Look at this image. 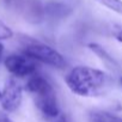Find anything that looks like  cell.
I'll use <instances>...</instances> for the list:
<instances>
[{
	"label": "cell",
	"mask_w": 122,
	"mask_h": 122,
	"mask_svg": "<svg viewBox=\"0 0 122 122\" xmlns=\"http://www.w3.org/2000/svg\"><path fill=\"white\" fill-rule=\"evenodd\" d=\"M65 83L70 91L80 97H97L109 87V76L98 68L90 66H74L65 76Z\"/></svg>",
	"instance_id": "obj_1"
},
{
	"label": "cell",
	"mask_w": 122,
	"mask_h": 122,
	"mask_svg": "<svg viewBox=\"0 0 122 122\" xmlns=\"http://www.w3.org/2000/svg\"><path fill=\"white\" fill-rule=\"evenodd\" d=\"M22 53L34 59L37 62H42L44 65H48L59 70L65 68L67 65L62 54L59 53L55 48L41 42L31 41V42L25 43L23 46Z\"/></svg>",
	"instance_id": "obj_2"
},
{
	"label": "cell",
	"mask_w": 122,
	"mask_h": 122,
	"mask_svg": "<svg viewBox=\"0 0 122 122\" xmlns=\"http://www.w3.org/2000/svg\"><path fill=\"white\" fill-rule=\"evenodd\" d=\"M4 65L6 70L18 78L30 77L36 73L37 70V61L29 57L25 54H11L6 56Z\"/></svg>",
	"instance_id": "obj_3"
},
{
	"label": "cell",
	"mask_w": 122,
	"mask_h": 122,
	"mask_svg": "<svg viewBox=\"0 0 122 122\" xmlns=\"http://www.w3.org/2000/svg\"><path fill=\"white\" fill-rule=\"evenodd\" d=\"M5 5L11 10L22 15L31 23H38L44 15V6L40 0H4Z\"/></svg>",
	"instance_id": "obj_4"
},
{
	"label": "cell",
	"mask_w": 122,
	"mask_h": 122,
	"mask_svg": "<svg viewBox=\"0 0 122 122\" xmlns=\"http://www.w3.org/2000/svg\"><path fill=\"white\" fill-rule=\"evenodd\" d=\"M22 102H23V87L17 80L10 78L9 80H6L4 90L1 92V99H0L1 108L6 112H15L16 110L19 109Z\"/></svg>",
	"instance_id": "obj_5"
},
{
	"label": "cell",
	"mask_w": 122,
	"mask_h": 122,
	"mask_svg": "<svg viewBox=\"0 0 122 122\" xmlns=\"http://www.w3.org/2000/svg\"><path fill=\"white\" fill-rule=\"evenodd\" d=\"M35 104L46 118H57L61 114L57 98L54 91L46 95L35 96Z\"/></svg>",
	"instance_id": "obj_6"
},
{
	"label": "cell",
	"mask_w": 122,
	"mask_h": 122,
	"mask_svg": "<svg viewBox=\"0 0 122 122\" xmlns=\"http://www.w3.org/2000/svg\"><path fill=\"white\" fill-rule=\"evenodd\" d=\"M26 90L29 92L34 93L35 96H41V95H46V93H49V92L54 91L51 84L49 83V80L47 78H44L42 74L37 73V72L28 78Z\"/></svg>",
	"instance_id": "obj_7"
},
{
	"label": "cell",
	"mask_w": 122,
	"mask_h": 122,
	"mask_svg": "<svg viewBox=\"0 0 122 122\" xmlns=\"http://www.w3.org/2000/svg\"><path fill=\"white\" fill-rule=\"evenodd\" d=\"M71 11V9L62 3H57V1H50L44 6V13L53 16V17H62L67 15Z\"/></svg>",
	"instance_id": "obj_8"
},
{
	"label": "cell",
	"mask_w": 122,
	"mask_h": 122,
	"mask_svg": "<svg viewBox=\"0 0 122 122\" xmlns=\"http://www.w3.org/2000/svg\"><path fill=\"white\" fill-rule=\"evenodd\" d=\"M87 48L93 53V54H96L103 62H105V64H108V65H112V66H117V64H116V61L112 59V56H110V54L102 47V46H99L98 43H89L87 44Z\"/></svg>",
	"instance_id": "obj_9"
},
{
	"label": "cell",
	"mask_w": 122,
	"mask_h": 122,
	"mask_svg": "<svg viewBox=\"0 0 122 122\" xmlns=\"http://www.w3.org/2000/svg\"><path fill=\"white\" fill-rule=\"evenodd\" d=\"M92 122H122V117L108 111H93L91 114Z\"/></svg>",
	"instance_id": "obj_10"
},
{
	"label": "cell",
	"mask_w": 122,
	"mask_h": 122,
	"mask_svg": "<svg viewBox=\"0 0 122 122\" xmlns=\"http://www.w3.org/2000/svg\"><path fill=\"white\" fill-rule=\"evenodd\" d=\"M97 1L110 11L117 15H122V0H97Z\"/></svg>",
	"instance_id": "obj_11"
},
{
	"label": "cell",
	"mask_w": 122,
	"mask_h": 122,
	"mask_svg": "<svg viewBox=\"0 0 122 122\" xmlns=\"http://www.w3.org/2000/svg\"><path fill=\"white\" fill-rule=\"evenodd\" d=\"M13 36V31L0 19V41L1 40H9Z\"/></svg>",
	"instance_id": "obj_12"
},
{
	"label": "cell",
	"mask_w": 122,
	"mask_h": 122,
	"mask_svg": "<svg viewBox=\"0 0 122 122\" xmlns=\"http://www.w3.org/2000/svg\"><path fill=\"white\" fill-rule=\"evenodd\" d=\"M111 35H112V37L117 42L122 43V24H118V23L112 24V26H111Z\"/></svg>",
	"instance_id": "obj_13"
},
{
	"label": "cell",
	"mask_w": 122,
	"mask_h": 122,
	"mask_svg": "<svg viewBox=\"0 0 122 122\" xmlns=\"http://www.w3.org/2000/svg\"><path fill=\"white\" fill-rule=\"evenodd\" d=\"M0 122H13L9 116L7 114H4V112H0Z\"/></svg>",
	"instance_id": "obj_14"
},
{
	"label": "cell",
	"mask_w": 122,
	"mask_h": 122,
	"mask_svg": "<svg viewBox=\"0 0 122 122\" xmlns=\"http://www.w3.org/2000/svg\"><path fill=\"white\" fill-rule=\"evenodd\" d=\"M55 122H67V120H66V117H65V116H59V117H57V120H56Z\"/></svg>",
	"instance_id": "obj_15"
},
{
	"label": "cell",
	"mask_w": 122,
	"mask_h": 122,
	"mask_svg": "<svg viewBox=\"0 0 122 122\" xmlns=\"http://www.w3.org/2000/svg\"><path fill=\"white\" fill-rule=\"evenodd\" d=\"M3 53H4V46H3V43H1V42H0V60H1Z\"/></svg>",
	"instance_id": "obj_16"
},
{
	"label": "cell",
	"mask_w": 122,
	"mask_h": 122,
	"mask_svg": "<svg viewBox=\"0 0 122 122\" xmlns=\"http://www.w3.org/2000/svg\"><path fill=\"white\" fill-rule=\"evenodd\" d=\"M120 84H121V86H122V77L120 78Z\"/></svg>",
	"instance_id": "obj_17"
},
{
	"label": "cell",
	"mask_w": 122,
	"mask_h": 122,
	"mask_svg": "<svg viewBox=\"0 0 122 122\" xmlns=\"http://www.w3.org/2000/svg\"><path fill=\"white\" fill-rule=\"evenodd\" d=\"M0 99H1V91H0Z\"/></svg>",
	"instance_id": "obj_18"
}]
</instances>
